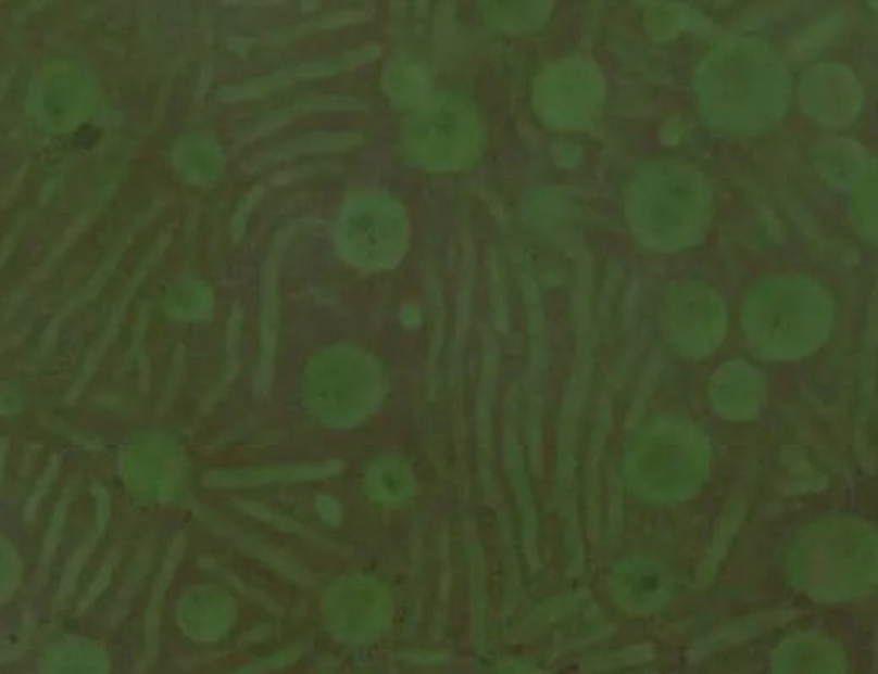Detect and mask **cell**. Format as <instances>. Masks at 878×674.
<instances>
[{"label": "cell", "mask_w": 878, "mask_h": 674, "mask_svg": "<svg viewBox=\"0 0 878 674\" xmlns=\"http://www.w3.org/2000/svg\"><path fill=\"white\" fill-rule=\"evenodd\" d=\"M425 122L428 151L454 152L466 143V120L456 110H438Z\"/></svg>", "instance_id": "6da1fadb"}]
</instances>
